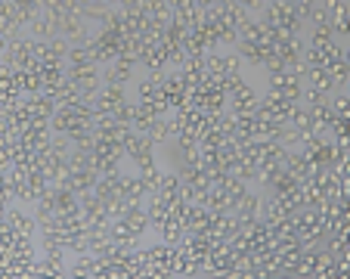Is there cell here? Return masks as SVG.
Returning <instances> with one entry per match:
<instances>
[{"label": "cell", "mask_w": 350, "mask_h": 279, "mask_svg": "<svg viewBox=\"0 0 350 279\" xmlns=\"http://www.w3.org/2000/svg\"><path fill=\"white\" fill-rule=\"evenodd\" d=\"M10 226H13V232L19 236V239H22V236L28 239V236H31V230H34V220L25 217V214H19V211H13V214H10Z\"/></svg>", "instance_id": "1"}]
</instances>
